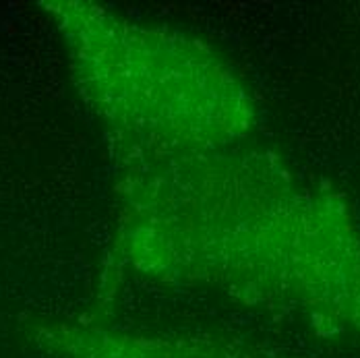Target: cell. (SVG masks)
I'll list each match as a JSON object with an SVG mask.
<instances>
[{
  "mask_svg": "<svg viewBox=\"0 0 360 358\" xmlns=\"http://www.w3.org/2000/svg\"><path fill=\"white\" fill-rule=\"evenodd\" d=\"M60 346L67 358H249L210 335H164L102 325L63 329Z\"/></svg>",
  "mask_w": 360,
  "mask_h": 358,
  "instance_id": "obj_2",
  "label": "cell"
},
{
  "mask_svg": "<svg viewBox=\"0 0 360 358\" xmlns=\"http://www.w3.org/2000/svg\"><path fill=\"white\" fill-rule=\"evenodd\" d=\"M77 83L129 155L217 151L247 131V100L201 41L83 2L56 4Z\"/></svg>",
  "mask_w": 360,
  "mask_h": 358,
  "instance_id": "obj_1",
  "label": "cell"
}]
</instances>
